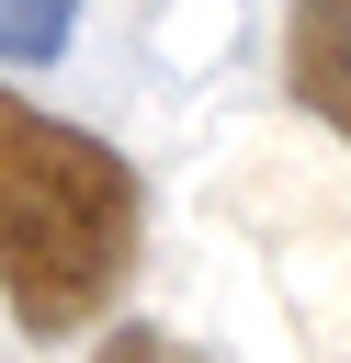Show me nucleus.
I'll list each match as a JSON object with an SVG mask.
<instances>
[{"mask_svg":"<svg viewBox=\"0 0 351 363\" xmlns=\"http://www.w3.org/2000/svg\"><path fill=\"white\" fill-rule=\"evenodd\" d=\"M136 227H147L136 170L102 136L0 91V295L34 340H68L79 318L113 306V284L136 272Z\"/></svg>","mask_w":351,"mask_h":363,"instance_id":"obj_1","label":"nucleus"},{"mask_svg":"<svg viewBox=\"0 0 351 363\" xmlns=\"http://www.w3.org/2000/svg\"><path fill=\"white\" fill-rule=\"evenodd\" d=\"M283 79H294V102H306L317 125H340V147H351V0H294V23H283Z\"/></svg>","mask_w":351,"mask_h":363,"instance_id":"obj_2","label":"nucleus"},{"mask_svg":"<svg viewBox=\"0 0 351 363\" xmlns=\"http://www.w3.org/2000/svg\"><path fill=\"white\" fill-rule=\"evenodd\" d=\"M68 23H79V0H0V68H45L68 45Z\"/></svg>","mask_w":351,"mask_h":363,"instance_id":"obj_3","label":"nucleus"},{"mask_svg":"<svg viewBox=\"0 0 351 363\" xmlns=\"http://www.w3.org/2000/svg\"><path fill=\"white\" fill-rule=\"evenodd\" d=\"M91 363H192V352H181V340H159V329H113Z\"/></svg>","mask_w":351,"mask_h":363,"instance_id":"obj_4","label":"nucleus"}]
</instances>
